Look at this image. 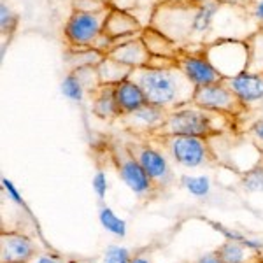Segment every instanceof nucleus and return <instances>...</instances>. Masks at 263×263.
I'll return each mask as SVG.
<instances>
[{"mask_svg": "<svg viewBox=\"0 0 263 263\" xmlns=\"http://www.w3.org/2000/svg\"><path fill=\"white\" fill-rule=\"evenodd\" d=\"M149 25L182 48H205L219 39H248L258 30L248 11L230 0H162L151 12Z\"/></svg>", "mask_w": 263, "mask_h": 263, "instance_id": "1", "label": "nucleus"}, {"mask_svg": "<svg viewBox=\"0 0 263 263\" xmlns=\"http://www.w3.org/2000/svg\"><path fill=\"white\" fill-rule=\"evenodd\" d=\"M130 78L141 84L149 104L158 105L168 112L192 104L195 90H197L177 65L167 67V69H156L147 65L139 67L132 70Z\"/></svg>", "mask_w": 263, "mask_h": 263, "instance_id": "2", "label": "nucleus"}, {"mask_svg": "<svg viewBox=\"0 0 263 263\" xmlns=\"http://www.w3.org/2000/svg\"><path fill=\"white\" fill-rule=\"evenodd\" d=\"M235 121L224 114L207 111L195 104L182 105L167 114L149 137H165V135H195L203 139H218L235 126Z\"/></svg>", "mask_w": 263, "mask_h": 263, "instance_id": "3", "label": "nucleus"}, {"mask_svg": "<svg viewBox=\"0 0 263 263\" xmlns=\"http://www.w3.org/2000/svg\"><path fill=\"white\" fill-rule=\"evenodd\" d=\"M162 151L167 153L174 163L184 168H214L219 167V158L211 146V139L195 135H165L147 137Z\"/></svg>", "mask_w": 263, "mask_h": 263, "instance_id": "4", "label": "nucleus"}, {"mask_svg": "<svg viewBox=\"0 0 263 263\" xmlns=\"http://www.w3.org/2000/svg\"><path fill=\"white\" fill-rule=\"evenodd\" d=\"M107 153L111 156V162L116 168L118 176L121 177V181L137 195L139 198L149 200V198L158 197V190L155 188L153 181L147 177V174L144 172L141 163L137 162V158L134 156V153L128 149L126 141L121 139H109L107 141Z\"/></svg>", "mask_w": 263, "mask_h": 263, "instance_id": "5", "label": "nucleus"}, {"mask_svg": "<svg viewBox=\"0 0 263 263\" xmlns=\"http://www.w3.org/2000/svg\"><path fill=\"white\" fill-rule=\"evenodd\" d=\"M111 6L100 11H79L74 9L63 27V37L70 48H95L104 35V25Z\"/></svg>", "mask_w": 263, "mask_h": 263, "instance_id": "6", "label": "nucleus"}, {"mask_svg": "<svg viewBox=\"0 0 263 263\" xmlns=\"http://www.w3.org/2000/svg\"><path fill=\"white\" fill-rule=\"evenodd\" d=\"M203 54L224 79L235 78L248 70V39H219L203 48Z\"/></svg>", "mask_w": 263, "mask_h": 263, "instance_id": "7", "label": "nucleus"}, {"mask_svg": "<svg viewBox=\"0 0 263 263\" xmlns=\"http://www.w3.org/2000/svg\"><path fill=\"white\" fill-rule=\"evenodd\" d=\"M126 146L134 153V156L141 163L147 177L153 181L158 193L167 192L174 184V172L165 155H162V149L156 147L155 142L147 141V137H141V141H126Z\"/></svg>", "mask_w": 263, "mask_h": 263, "instance_id": "8", "label": "nucleus"}, {"mask_svg": "<svg viewBox=\"0 0 263 263\" xmlns=\"http://www.w3.org/2000/svg\"><path fill=\"white\" fill-rule=\"evenodd\" d=\"M192 104L198 105L202 109H207V111H214L224 114V116H230L233 120H239L240 116H244L248 112L242 105V102L239 100V97L233 93V90L228 86L224 79L219 83L197 88Z\"/></svg>", "mask_w": 263, "mask_h": 263, "instance_id": "9", "label": "nucleus"}, {"mask_svg": "<svg viewBox=\"0 0 263 263\" xmlns=\"http://www.w3.org/2000/svg\"><path fill=\"white\" fill-rule=\"evenodd\" d=\"M176 65L182 70V74L193 83L195 88H202L207 84H214L223 81V76L214 69V65L207 60V57L200 53H192V51L181 49L176 57Z\"/></svg>", "mask_w": 263, "mask_h": 263, "instance_id": "10", "label": "nucleus"}, {"mask_svg": "<svg viewBox=\"0 0 263 263\" xmlns=\"http://www.w3.org/2000/svg\"><path fill=\"white\" fill-rule=\"evenodd\" d=\"M168 111L158 107V105L147 104L139 111L130 114H123L116 123H120L121 128L130 132L135 137H149V135L162 125V121L167 118Z\"/></svg>", "mask_w": 263, "mask_h": 263, "instance_id": "11", "label": "nucleus"}, {"mask_svg": "<svg viewBox=\"0 0 263 263\" xmlns=\"http://www.w3.org/2000/svg\"><path fill=\"white\" fill-rule=\"evenodd\" d=\"M224 81L239 97L248 112L263 107V74L246 70L235 78L224 79Z\"/></svg>", "mask_w": 263, "mask_h": 263, "instance_id": "12", "label": "nucleus"}, {"mask_svg": "<svg viewBox=\"0 0 263 263\" xmlns=\"http://www.w3.org/2000/svg\"><path fill=\"white\" fill-rule=\"evenodd\" d=\"M37 248L30 237L18 232H2L0 235V263H32Z\"/></svg>", "mask_w": 263, "mask_h": 263, "instance_id": "13", "label": "nucleus"}, {"mask_svg": "<svg viewBox=\"0 0 263 263\" xmlns=\"http://www.w3.org/2000/svg\"><path fill=\"white\" fill-rule=\"evenodd\" d=\"M107 57L125 63V65L132 67V69H139V67H146L149 63L151 53L147 51L146 44H144L142 35H139L126 42H121V44L112 46L109 49Z\"/></svg>", "mask_w": 263, "mask_h": 263, "instance_id": "14", "label": "nucleus"}, {"mask_svg": "<svg viewBox=\"0 0 263 263\" xmlns=\"http://www.w3.org/2000/svg\"><path fill=\"white\" fill-rule=\"evenodd\" d=\"M91 112L107 123H116L123 116L114 93V84H102L99 90L91 93Z\"/></svg>", "mask_w": 263, "mask_h": 263, "instance_id": "15", "label": "nucleus"}, {"mask_svg": "<svg viewBox=\"0 0 263 263\" xmlns=\"http://www.w3.org/2000/svg\"><path fill=\"white\" fill-rule=\"evenodd\" d=\"M142 30H144V27L139 23V20L135 18L134 12L123 11V9H118V7L111 6V11H109L107 20H105V25H104V33L109 39L132 35V33H139Z\"/></svg>", "mask_w": 263, "mask_h": 263, "instance_id": "16", "label": "nucleus"}, {"mask_svg": "<svg viewBox=\"0 0 263 263\" xmlns=\"http://www.w3.org/2000/svg\"><path fill=\"white\" fill-rule=\"evenodd\" d=\"M114 93H116L118 105H120L123 114L139 111L141 107L149 104L146 93H144V90L141 88V84L137 81H134L132 78L114 84Z\"/></svg>", "mask_w": 263, "mask_h": 263, "instance_id": "17", "label": "nucleus"}, {"mask_svg": "<svg viewBox=\"0 0 263 263\" xmlns=\"http://www.w3.org/2000/svg\"><path fill=\"white\" fill-rule=\"evenodd\" d=\"M216 251L219 253L223 263H263V253L260 249L235 239L223 242Z\"/></svg>", "mask_w": 263, "mask_h": 263, "instance_id": "18", "label": "nucleus"}, {"mask_svg": "<svg viewBox=\"0 0 263 263\" xmlns=\"http://www.w3.org/2000/svg\"><path fill=\"white\" fill-rule=\"evenodd\" d=\"M142 41L146 44L147 51L151 53V57H167V58H176L177 53L181 51L179 46L176 44L172 39H168L165 33L156 30L155 27L147 25L142 30Z\"/></svg>", "mask_w": 263, "mask_h": 263, "instance_id": "19", "label": "nucleus"}, {"mask_svg": "<svg viewBox=\"0 0 263 263\" xmlns=\"http://www.w3.org/2000/svg\"><path fill=\"white\" fill-rule=\"evenodd\" d=\"M132 67L125 65V63L114 60V58L105 54L104 60L97 65V72H99V78L102 84H118L125 79L130 78L132 74Z\"/></svg>", "mask_w": 263, "mask_h": 263, "instance_id": "20", "label": "nucleus"}, {"mask_svg": "<svg viewBox=\"0 0 263 263\" xmlns=\"http://www.w3.org/2000/svg\"><path fill=\"white\" fill-rule=\"evenodd\" d=\"M248 46H249L248 72L263 74V28H258L256 32L248 37Z\"/></svg>", "mask_w": 263, "mask_h": 263, "instance_id": "21", "label": "nucleus"}, {"mask_svg": "<svg viewBox=\"0 0 263 263\" xmlns=\"http://www.w3.org/2000/svg\"><path fill=\"white\" fill-rule=\"evenodd\" d=\"M62 93L69 100L81 102L84 99V95L88 93V90L84 88V84L81 79H79V76L76 74L74 70H69L62 81Z\"/></svg>", "mask_w": 263, "mask_h": 263, "instance_id": "22", "label": "nucleus"}, {"mask_svg": "<svg viewBox=\"0 0 263 263\" xmlns=\"http://www.w3.org/2000/svg\"><path fill=\"white\" fill-rule=\"evenodd\" d=\"M16 23H18L16 14L11 11V7L6 4V0H2V2H0V28H2V35L11 33L14 30Z\"/></svg>", "mask_w": 263, "mask_h": 263, "instance_id": "23", "label": "nucleus"}, {"mask_svg": "<svg viewBox=\"0 0 263 263\" xmlns=\"http://www.w3.org/2000/svg\"><path fill=\"white\" fill-rule=\"evenodd\" d=\"M244 9L251 16V20L258 27H263V0H246Z\"/></svg>", "mask_w": 263, "mask_h": 263, "instance_id": "24", "label": "nucleus"}, {"mask_svg": "<svg viewBox=\"0 0 263 263\" xmlns=\"http://www.w3.org/2000/svg\"><path fill=\"white\" fill-rule=\"evenodd\" d=\"M249 135L256 141L258 144L263 146V120L254 121L251 126H249Z\"/></svg>", "mask_w": 263, "mask_h": 263, "instance_id": "25", "label": "nucleus"}, {"mask_svg": "<svg viewBox=\"0 0 263 263\" xmlns=\"http://www.w3.org/2000/svg\"><path fill=\"white\" fill-rule=\"evenodd\" d=\"M188 182H186V184H188V188L192 190L193 193H197V195H200V193H203L207 190V181L205 179H186Z\"/></svg>", "mask_w": 263, "mask_h": 263, "instance_id": "26", "label": "nucleus"}, {"mask_svg": "<svg viewBox=\"0 0 263 263\" xmlns=\"http://www.w3.org/2000/svg\"><path fill=\"white\" fill-rule=\"evenodd\" d=\"M195 263H223V260H221V256H219L218 251H213V253L203 254V256L198 258Z\"/></svg>", "mask_w": 263, "mask_h": 263, "instance_id": "27", "label": "nucleus"}, {"mask_svg": "<svg viewBox=\"0 0 263 263\" xmlns=\"http://www.w3.org/2000/svg\"><path fill=\"white\" fill-rule=\"evenodd\" d=\"M32 263H69V261H65L60 256H54V254H51V256H41V258H37V260H33Z\"/></svg>", "mask_w": 263, "mask_h": 263, "instance_id": "28", "label": "nucleus"}, {"mask_svg": "<svg viewBox=\"0 0 263 263\" xmlns=\"http://www.w3.org/2000/svg\"><path fill=\"white\" fill-rule=\"evenodd\" d=\"M130 263H149V261L144 260V258H135V260H132Z\"/></svg>", "mask_w": 263, "mask_h": 263, "instance_id": "29", "label": "nucleus"}, {"mask_svg": "<svg viewBox=\"0 0 263 263\" xmlns=\"http://www.w3.org/2000/svg\"><path fill=\"white\" fill-rule=\"evenodd\" d=\"M192 2H211V0H192Z\"/></svg>", "mask_w": 263, "mask_h": 263, "instance_id": "30", "label": "nucleus"}, {"mask_svg": "<svg viewBox=\"0 0 263 263\" xmlns=\"http://www.w3.org/2000/svg\"><path fill=\"white\" fill-rule=\"evenodd\" d=\"M104 2H107V4H111V0H104Z\"/></svg>", "mask_w": 263, "mask_h": 263, "instance_id": "31", "label": "nucleus"}, {"mask_svg": "<svg viewBox=\"0 0 263 263\" xmlns=\"http://www.w3.org/2000/svg\"><path fill=\"white\" fill-rule=\"evenodd\" d=\"M74 263H78V261H74Z\"/></svg>", "mask_w": 263, "mask_h": 263, "instance_id": "32", "label": "nucleus"}, {"mask_svg": "<svg viewBox=\"0 0 263 263\" xmlns=\"http://www.w3.org/2000/svg\"><path fill=\"white\" fill-rule=\"evenodd\" d=\"M261 28H263V27H261Z\"/></svg>", "mask_w": 263, "mask_h": 263, "instance_id": "33", "label": "nucleus"}]
</instances>
